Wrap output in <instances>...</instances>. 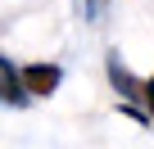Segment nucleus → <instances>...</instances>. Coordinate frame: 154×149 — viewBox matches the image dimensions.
Instances as JSON below:
<instances>
[{
  "instance_id": "f257e3e1",
  "label": "nucleus",
  "mask_w": 154,
  "mask_h": 149,
  "mask_svg": "<svg viewBox=\"0 0 154 149\" xmlns=\"http://www.w3.org/2000/svg\"><path fill=\"white\" fill-rule=\"evenodd\" d=\"M18 77H23L27 100H41V95H54V91H59V82H63V68H59V63H27Z\"/></svg>"
},
{
  "instance_id": "f03ea898",
  "label": "nucleus",
  "mask_w": 154,
  "mask_h": 149,
  "mask_svg": "<svg viewBox=\"0 0 154 149\" xmlns=\"http://www.w3.org/2000/svg\"><path fill=\"white\" fill-rule=\"evenodd\" d=\"M0 100H5V104H27V91H23V77H18V72H14V63L9 59H0Z\"/></svg>"
},
{
  "instance_id": "7ed1b4c3",
  "label": "nucleus",
  "mask_w": 154,
  "mask_h": 149,
  "mask_svg": "<svg viewBox=\"0 0 154 149\" xmlns=\"http://www.w3.org/2000/svg\"><path fill=\"white\" fill-rule=\"evenodd\" d=\"M109 82H113V91H118L122 100H140V95H145V86L131 77V72H127L118 59H109Z\"/></svg>"
},
{
  "instance_id": "20e7f679",
  "label": "nucleus",
  "mask_w": 154,
  "mask_h": 149,
  "mask_svg": "<svg viewBox=\"0 0 154 149\" xmlns=\"http://www.w3.org/2000/svg\"><path fill=\"white\" fill-rule=\"evenodd\" d=\"M145 104H149V118H154V91H149V95H145Z\"/></svg>"
}]
</instances>
